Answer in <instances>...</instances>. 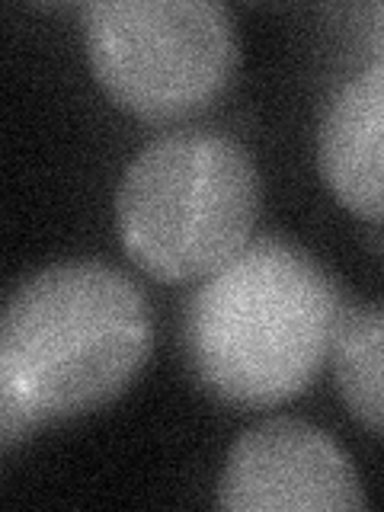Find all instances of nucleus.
Listing matches in <instances>:
<instances>
[{
  "label": "nucleus",
  "instance_id": "obj_7",
  "mask_svg": "<svg viewBox=\"0 0 384 512\" xmlns=\"http://www.w3.org/2000/svg\"><path fill=\"white\" fill-rule=\"evenodd\" d=\"M333 378L352 420L384 439V301L346 311L333 343Z\"/></svg>",
  "mask_w": 384,
  "mask_h": 512
},
{
  "label": "nucleus",
  "instance_id": "obj_5",
  "mask_svg": "<svg viewBox=\"0 0 384 512\" xmlns=\"http://www.w3.org/2000/svg\"><path fill=\"white\" fill-rule=\"evenodd\" d=\"M218 506L231 512L365 509L362 480L330 432L276 416L240 436L218 477Z\"/></svg>",
  "mask_w": 384,
  "mask_h": 512
},
{
  "label": "nucleus",
  "instance_id": "obj_6",
  "mask_svg": "<svg viewBox=\"0 0 384 512\" xmlns=\"http://www.w3.org/2000/svg\"><path fill=\"white\" fill-rule=\"evenodd\" d=\"M317 167L340 205L384 224V58L330 96L317 128Z\"/></svg>",
  "mask_w": 384,
  "mask_h": 512
},
{
  "label": "nucleus",
  "instance_id": "obj_1",
  "mask_svg": "<svg viewBox=\"0 0 384 512\" xmlns=\"http://www.w3.org/2000/svg\"><path fill=\"white\" fill-rule=\"evenodd\" d=\"M151 349L148 298L122 269L68 260L26 276L0 317V452L112 404Z\"/></svg>",
  "mask_w": 384,
  "mask_h": 512
},
{
  "label": "nucleus",
  "instance_id": "obj_4",
  "mask_svg": "<svg viewBox=\"0 0 384 512\" xmlns=\"http://www.w3.org/2000/svg\"><path fill=\"white\" fill-rule=\"evenodd\" d=\"M84 42L96 84L144 122L199 116L240 61L234 16L212 0H96Z\"/></svg>",
  "mask_w": 384,
  "mask_h": 512
},
{
  "label": "nucleus",
  "instance_id": "obj_3",
  "mask_svg": "<svg viewBox=\"0 0 384 512\" xmlns=\"http://www.w3.org/2000/svg\"><path fill=\"white\" fill-rule=\"evenodd\" d=\"M263 180L224 132L186 128L135 154L116 192L119 240L157 282L208 279L250 244Z\"/></svg>",
  "mask_w": 384,
  "mask_h": 512
},
{
  "label": "nucleus",
  "instance_id": "obj_2",
  "mask_svg": "<svg viewBox=\"0 0 384 512\" xmlns=\"http://www.w3.org/2000/svg\"><path fill=\"white\" fill-rule=\"evenodd\" d=\"M346 311L340 282L311 250L256 237L186 301L183 359L221 404L276 407L324 372Z\"/></svg>",
  "mask_w": 384,
  "mask_h": 512
}]
</instances>
